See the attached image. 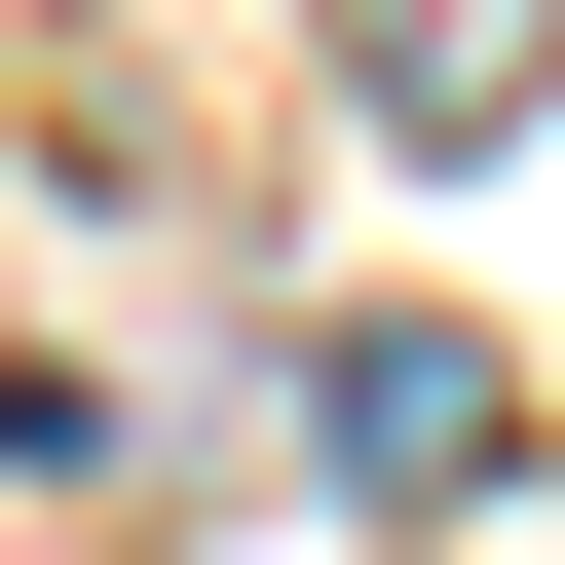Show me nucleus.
Masks as SVG:
<instances>
[{
  "instance_id": "obj_2",
  "label": "nucleus",
  "mask_w": 565,
  "mask_h": 565,
  "mask_svg": "<svg viewBox=\"0 0 565 565\" xmlns=\"http://www.w3.org/2000/svg\"><path fill=\"white\" fill-rule=\"evenodd\" d=\"M527 39H565V0H340V114H377V151H490Z\"/></svg>"
},
{
  "instance_id": "obj_1",
  "label": "nucleus",
  "mask_w": 565,
  "mask_h": 565,
  "mask_svg": "<svg viewBox=\"0 0 565 565\" xmlns=\"http://www.w3.org/2000/svg\"><path fill=\"white\" fill-rule=\"evenodd\" d=\"M302 452H340V490H377V527H452V490H490V452H527V377H490V340H452V302H340V340H302Z\"/></svg>"
}]
</instances>
